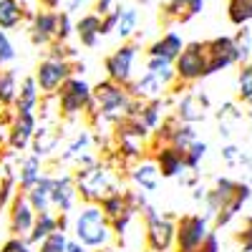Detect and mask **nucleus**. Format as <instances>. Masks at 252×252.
<instances>
[{
    "label": "nucleus",
    "instance_id": "8fccbe9b",
    "mask_svg": "<svg viewBox=\"0 0 252 252\" xmlns=\"http://www.w3.org/2000/svg\"><path fill=\"white\" fill-rule=\"evenodd\" d=\"M217 119L220 121H240L242 119V114H240V109H237V103H232V101H229V103H224V106L217 111Z\"/></svg>",
    "mask_w": 252,
    "mask_h": 252
},
{
    "label": "nucleus",
    "instance_id": "0e129e2a",
    "mask_svg": "<svg viewBox=\"0 0 252 252\" xmlns=\"http://www.w3.org/2000/svg\"><path fill=\"white\" fill-rule=\"evenodd\" d=\"M136 3H141V5H144V3H149V0H136Z\"/></svg>",
    "mask_w": 252,
    "mask_h": 252
},
{
    "label": "nucleus",
    "instance_id": "473e14b6",
    "mask_svg": "<svg viewBox=\"0 0 252 252\" xmlns=\"http://www.w3.org/2000/svg\"><path fill=\"white\" fill-rule=\"evenodd\" d=\"M89 144H91V134H89V129H81L68 144H66V149L61 152V157H58V161L61 164H68V161H76L83 152H89Z\"/></svg>",
    "mask_w": 252,
    "mask_h": 252
},
{
    "label": "nucleus",
    "instance_id": "c756f323",
    "mask_svg": "<svg viewBox=\"0 0 252 252\" xmlns=\"http://www.w3.org/2000/svg\"><path fill=\"white\" fill-rule=\"evenodd\" d=\"M58 224H56V212L53 209H46V212H38L35 215V222H33V229H31V235L26 237L31 245H38L40 240H46L51 232H56Z\"/></svg>",
    "mask_w": 252,
    "mask_h": 252
},
{
    "label": "nucleus",
    "instance_id": "864d4df0",
    "mask_svg": "<svg viewBox=\"0 0 252 252\" xmlns=\"http://www.w3.org/2000/svg\"><path fill=\"white\" fill-rule=\"evenodd\" d=\"M197 252H220V240H217V235L209 232V237L204 240V245H202Z\"/></svg>",
    "mask_w": 252,
    "mask_h": 252
},
{
    "label": "nucleus",
    "instance_id": "b1692460",
    "mask_svg": "<svg viewBox=\"0 0 252 252\" xmlns=\"http://www.w3.org/2000/svg\"><path fill=\"white\" fill-rule=\"evenodd\" d=\"M40 98H43V94H40L35 78H33V76H28V78L20 81L13 109H15V111H28V114H35V111H38V106H40Z\"/></svg>",
    "mask_w": 252,
    "mask_h": 252
},
{
    "label": "nucleus",
    "instance_id": "de8ad7c7",
    "mask_svg": "<svg viewBox=\"0 0 252 252\" xmlns=\"http://www.w3.org/2000/svg\"><path fill=\"white\" fill-rule=\"evenodd\" d=\"M0 252H33V245H31L26 237L10 235L5 242H0Z\"/></svg>",
    "mask_w": 252,
    "mask_h": 252
},
{
    "label": "nucleus",
    "instance_id": "603ef678",
    "mask_svg": "<svg viewBox=\"0 0 252 252\" xmlns=\"http://www.w3.org/2000/svg\"><path fill=\"white\" fill-rule=\"evenodd\" d=\"M119 8V3H116V0H94V13L96 15H109L111 10H116Z\"/></svg>",
    "mask_w": 252,
    "mask_h": 252
},
{
    "label": "nucleus",
    "instance_id": "6e6d98bb",
    "mask_svg": "<svg viewBox=\"0 0 252 252\" xmlns=\"http://www.w3.org/2000/svg\"><path fill=\"white\" fill-rule=\"evenodd\" d=\"M63 5H66V13H81L83 8H86L89 5V0H66V3H63Z\"/></svg>",
    "mask_w": 252,
    "mask_h": 252
},
{
    "label": "nucleus",
    "instance_id": "e433bc0d",
    "mask_svg": "<svg viewBox=\"0 0 252 252\" xmlns=\"http://www.w3.org/2000/svg\"><path fill=\"white\" fill-rule=\"evenodd\" d=\"M101 209H103V215H106L109 220H114V217H119L121 212H126V197H124V189H119V192H111V194H106L101 202ZM134 212V209H131Z\"/></svg>",
    "mask_w": 252,
    "mask_h": 252
},
{
    "label": "nucleus",
    "instance_id": "0eeeda50",
    "mask_svg": "<svg viewBox=\"0 0 252 252\" xmlns=\"http://www.w3.org/2000/svg\"><path fill=\"white\" fill-rule=\"evenodd\" d=\"M209 217L207 215H182L177 220L174 252H197L209 237Z\"/></svg>",
    "mask_w": 252,
    "mask_h": 252
},
{
    "label": "nucleus",
    "instance_id": "412c9836",
    "mask_svg": "<svg viewBox=\"0 0 252 252\" xmlns=\"http://www.w3.org/2000/svg\"><path fill=\"white\" fill-rule=\"evenodd\" d=\"M252 199V187L247 184V182H237V192H235V199L229 202L224 209H220V212L212 217L215 220V227L217 229H222V227H227L229 222H232L240 212H242V207L247 204Z\"/></svg>",
    "mask_w": 252,
    "mask_h": 252
},
{
    "label": "nucleus",
    "instance_id": "ea45409f",
    "mask_svg": "<svg viewBox=\"0 0 252 252\" xmlns=\"http://www.w3.org/2000/svg\"><path fill=\"white\" fill-rule=\"evenodd\" d=\"M76 35V20L71 13L58 10V28H56V40L58 43H68V40Z\"/></svg>",
    "mask_w": 252,
    "mask_h": 252
},
{
    "label": "nucleus",
    "instance_id": "09e8293b",
    "mask_svg": "<svg viewBox=\"0 0 252 252\" xmlns=\"http://www.w3.org/2000/svg\"><path fill=\"white\" fill-rule=\"evenodd\" d=\"M119 13H121V5H119L116 10H111L109 15L101 18V35H109V33L116 31V26H119Z\"/></svg>",
    "mask_w": 252,
    "mask_h": 252
},
{
    "label": "nucleus",
    "instance_id": "a211bd4d",
    "mask_svg": "<svg viewBox=\"0 0 252 252\" xmlns=\"http://www.w3.org/2000/svg\"><path fill=\"white\" fill-rule=\"evenodd\" d=\"M237 192V179H229V177H217L215 187L207 189V197H204V207H207V217H215L220 209H224L229 202L235 199Z\"/></svg>",
    "mask_w": 252,
    "mask_h": 252
},
{
    "label": "nucleus",
    "instance_id": "393cba45",
    "mask_svg": "<svg viewBox=\"0 0 252 252\" xmlns=\"http://www.w3.org/2000/svg\"><path fill=\"white\" fill-rule=\"evenodd\" d=\"M46 172H43V159L40 157H35V154H28V157H23L18 161V172H15V177H18V189H23V192H28V189L43 177Z\"/></svg>",
    "mask_w": 252,
    "mask_h": 252
},
{
    "label": "nucleus",
    "instance_id": "4be33fe9",
    "mask_svg": "<svg viewBox=\"0 0 252 252\" xmlns=\"http://www.w3.org/2000/svg\"><path fill=\"white\" fill-rule=\"evenodd\" d=\"M207 0H164V8H161V15L166 20H179V23H187L192 20L194 15L202 13Z\"/></svg>",
    "mask_w": 252,
    "mask_h": 252
},
{
    "label": "nucleus",
    "instance_id": "c03bdc74",
    "mask_svg": "<svg viewBox=\"0 0 252 252\" xmlns=\"http://www.w3.org/2000/svg\"><path fill=\"white\" fill-rule=\"evenodd\" d=\"M13 61H15V46H13L8 31H0V68L10 66Z\"/></svg>",
    "mask_w": 252,
    "mask_h": 252
},
{
    "label": "nucleus",
    "instance_id": "6ab92c4d",
    "mask_svg": "<svg viewBox=\"0 0 252 252\" xmlns=\"http://www.w3.org/2000/svg\"><path fill=\"white\" fill-rule=\"evenodd\" d=\"M61 136H63L61 124L38 121V129H35V134H33V141H31V149H33V154H35V157H40V159L51 157V154L58 149Z\"/></svg>",
    "mask_w": 252,
    "mask_h": 252
},
{
    "label": "nucleus",
    "instance_id": "f257e3e1",
    "mask_svg": "<svg viewBox=\"0 0 252 252\" xmlns=\"http://www.w3.org/2000/svg\"><path fill=\"white\" fill-rule=\"evenodd\" d=\"M71 235L91 252H103L116 242L111 220L103 215L101 204H94V202H81L76 207V212L71 217Z\"/></svg>",
    "mask_w": 252,
    "mask_h": 252
},
{
    "label": "nucleus",
    "instance_id": "2f4dec72",
    "mask_svg": "<svg viewBox=\"0 0 252 252\" xmlns=\"http://www.w3.org/2000/svg\"><path fill=\"white\" fill-rule=\"evenodd\" d=\"M18 73L13 68H0V106L10 109L18 96Z\"/></svg>",
    "mask_w": 252,
    "mask_h": 252
},
{
    "label": "nucleus",
    "instance_id": "4d7b16f0",
    "mask_svg": "<svg viewBox=\"0 0 252 252\" xmlns=\"http://www.w3.org/2000/svg\"><path fill=\"white\" fill-rule=\"evenodd\" d=\"M40 8H46V10H61V5L66 3V0H38Z\"/></svg>",
    "mask_w": 252,
    "mask_h": 252
},
{
    "label": "nucleus",
    "instance_id": "bb28decb",
    "mask_svg": "<svg viewBox=\"0 0 252 252\" xmlns=\"http://www.w3.org/2000/svg\"><path fill=\"white\" fill-rule=\"evenodd\" d=\"M51 192H53V174H43L31 189H28V199L35 207V212H46V209H53L51 204Z\"/></svg>",
    "mask_w": 252,
    "mask_h": 252
},
{
    "label": "nucleus",
    "instance_id": "f3484780",
    "mask_svg": "<svg viewBox=\"0 0 252 252\" xmlns=\"http://www.w3.org/2000/svg\"><path fill=\"white\" fill-rule=\"evenodd\" d=\"M56 28H58V10H38L35 18L31 20L28 26V35H31V43L33 46H43L48 48L53 40H56Z\"/></svg>",
    "mask_w": 252,
    "mask_h": 252
},
{
    "label": "nucleus",
    "instance_id": "cd10ccee",
    "mask_svg": "<svg viewBox=\"0 0 252 252\" xmlns=\"http://www.w3.org/2000/svg\"><path fill=\"white\" fill-rule=\"evenodd\" d=\"M26 5L20 0H0V31H15L26 23Z\"/></svg>",
    "mask_w": 252,
    "mask_h": 252
},
{
    "label": "nucleus",
    "instance_id": "bf43d9fd",
    "mask_svg": "<svg viewBox=\"0 0 252 252\" xmlns=\"http://www.w3.org/2000/svg\"><path fill=\"white\" fill-rule=\"evenodd\" d=\"M204 197H207V189L204 187H194L192 189V199L194 202H204Z\"/></svg>",
    "mask_w": 252,
    "mask_h": 252
},
{
    "label": "nucleus",
    "instance_id": "dca6fc26",
    "mask_svg": "<svg viewBox=\"0 0 252 252\" xmlns=\"http://www.w3.org/2000/svg\"><path fill=\"white\" fill-rule=\"evenodd\" d=\"M152 159L157 164V169L161 177L166 179H177L179 174L187 172V164H184V149L174 144H161V146H152Z\"/></svg>",
    "mask_w": 252,
    "mask_h": 252
},
{
    "label": "nucleus",
    "instance_id": "5fc2aeb1",
    "mask_svg": "<svg viewBox=\"0 0 252 252\" xmlns=\"http://www.w3.org/2000/svg\"><path fill=\"white\" fill-rule=\"evenodd\" d=\"M56 224L61 232H71V212H56Z\"/></svg>",
    "mask_w": 252,
    "mask_h": 252
},
{
    "label": "nucleus",
    "instance_id": "37998d69",
    "mask_svg": "<svg viewBox=\"0 0 252 252\" xmlns=\"http://www.w3.org/2000/svg\"><path fill=\"white\" fill-rule=\"evenodd\" d=\"M136 217V212H131V209H126V212H121L119 217H114L111 220V229H114V237L121 242L124 237H126V232H129V224H131V220Z\"/></svg>",
    "mask_w": 252,
    "mask_h": 252
},
{
    "label": "nucleus",
    "instance_id": "f8f14e48",
    "mask_svg": "<svg viewBox=\"0 0 252 252\" xmlns=\"http://www.w3.org/2000/svg\"><path fill=\"white\" fill-rule=\"evenodd\" d=\"M35 207L31 204L28 194L23 189H18L13 202L8 204V229L10 235L15 237H28L31 229H33V222H35Z\"/></svg>",
    "mask_w": 252,
    "mask_h": 252
},
{
    "label": "nucleus",
    "instance_id": "5701e85b",
    "mask_svg": "<svg viewBox=\"0 0 252 252\" xmlns=\"http://www.w3.org/2000/svg\"><path fill=\"white\" fill-rule=\"evenodd\" d=\"M76 38L81 40L83 48H96L98 46V38H103L101 35V15H96L94 10L91 13H83L76 20Z\"/></svg>",
    "mask_w": 252,
    "mask_h": 252
},
{
    "label": "nucleus",
    "instance_id": "7c9ffc66",
    "mask_svg": "<svg viewBox=\"0 0 252 252\" xmlns=\"http://www.w3.org/2000/svg\"><path fill=\"white\" fill-rule=\"evenodd\" d=\"M139 20H141V15H139V8H131V5H121V13H119V26H116V35H119V40L124 43V40H129V38H134L136 35V31H139Z\"/></svg>",
    "mask_w": 252,
    "mask_h": 252
},
{
    "label": "nucleus",
    "instance_id": "4468645a",
    "mask_svg": "<svg viewBox=\"0 0 252 252\" xmlns=\"http://www.w3.org/2000/svg\"><path fill=\"white\" fill-rule=\"evenodd\" d=\"M38 129V116L35 114H28V111H15L10 126H8V146L13 152H26L31 149V141H33V134Z\"/></svg>",
    "mask_w": 252,
    "mask_h": 252
},
{
    "label": "nucleus",
    "instance_id": "58836bf2",
    "mask_svg": "<svg viewBox=\"0 0 252 252\" xmlns=\"http://www.w3.org/2000/svg\"><path fill=\"white\" fill-rule=\"evenodd\" d=\"M68 232H61V229H56V232H51L46 240L38 242V252H66L68 247Z\"/></svg>",
    "mask_w": 252,
    "mask_h": 252
},
{
    "label": "nucleus",
    "instance_id": "a18cd8bd",
    "mask_svg": "<svg viewBox=\"0 0 252 252\" xmlns=\"http://www.w3.org/2000/svg\"><path fill=\"white\" fill-rule=\"evenodd\" d=\"M222 159H224V164L227 166H237V164H252L250 159H247V154L245 152H240V146H235V144H227V146H222Z\"/></svg>",
    "mask_w": 252,
    "mask_h": 252
},
{
    "label": "nucleus",
    "instance_id": "2eb2a0df",
    "mask_svg": "<svg viewBox=\"0 0 252 252\" xmlns=\"http://www.w3.org/2000/svg\"><path fill=\"white\" fill-rule=\"evenodd\" d=\"M53 212H73L78 207V189L71 172L53 174V192H51Z\"/></svg>",
    "mask_w": 252,
    "mask_h": 252
},
{
    "label": "nucleus",
    "instance_id": "9b49d317",
    "mask_svg": "<svg viewBox=\"0 0 252 252\" xmlns=\"http://www.w3.org/2000/svg\"><path fill=\"white\" fill-rule=\"evenodd\" d=\"M204 48H207V76L227 71L229 66L240 63L232 35H217L212 40H204Z\"/></svg>",
    "mask_w": 252,
    "mask_h": 252
},
{
    "label": "nucleus",
    "instance_id": "39448f33",
    "mask_svg": "<svg viewBox=\"0 0 252 252\" xmlns=\"http://www.w3.org/2000/svg\"><path fill=\"white\" fill-rule=\"evenodd\" d=\"M58 101V114L61 119H78L81 114H86L91 101H94V86L83 76H71L61 83V89L56 91Z\"/></svg>",
    "mask_w": 252,
    "mask_h": 252
},
{
    "label": "nucleus",
    "instance_id": "ddd939ff",
    "mask_svg": "<svg viewBox=\"0 0 252 252\" xmlns=\"http://www.w3.org/2000/svg\"><path fill=\"white\" fill-rule=\"evenodd\" d=\"M207 109H209V96L204 91H187L182 98L174 101L172 116L182 124H197L204 121Z\"/></svg>",
    "mask_w": 252,
    "mask_h": 252
},
{
    "label": "nucleus",
    "instance_id": "c85d7f7f",
    "mask_svg": "<svg viewBox=\"0 0 252 252\" xmlns=\"http://www.w3.org/2000/svg\"><path fill=\"white\" fill-rule=\"evenodd\" d=\"M119 144H116V161H119V166H131L136 164V161H141L144 159V141H136V139H116Z\"/></svg>",
    "mask_w": 252,
    "mask_h": 252
},
{
    "label": "nucleus",
    "instance_id": "1a4fd4ad",
    "mask_svg": "<svg viewBox=\"0 0 252 252\" xmlns=\"http://www.w3.org/2000/svg\"><path fill=\"white\" fill-rule=\"evenodd\" d=\"M136 58H139V43H129V40H124L114 53H109L106 58H103V71H106V78L121 83V86H129V83L134 81Z\"/></svg>",
    "mask_w": 252,
    "mask_h": 252
},
{
    "label": "nucleus",
    "instance_id": "6e6552de",
    "mask_svg": "<svg viewBox=\"0 0 252 252\" xmlns=\"http://www.w3.org/2000/svg\"><path fill=\"white\" fill-rule=\"evenodd\" d=\"M174 73L182 83H194L199 78H207V48L204 40H192L184 43L182 53L174 58Z\"/></svg>",
    "mask_w": 252,
    "mask_h": 252
},
{
    "label": "nucleus",
    "instance_id": "052dcab7",
    "mask_svg": "<svg viewBox=\"0 0 252 252\" xmlns=\"http://www.w3.org/2000/svg\"><path fill=\"white\" fill-rule=\"evenodd\" d=\"M83 71H86V63H83V61H73V76H83Z\"/></svg>",
    "mask_w": 252,
    "mask_h": 252
},
{
    "label": "nucleus",
    "instance_id": "13d9d810",
    "mask_svg": "<svg viewBox=\"0 0 252 252\" xmlns=\"http://www.w3.org/2000/svg\"><path fill=\"white\" fill-rule=\"evenodd\" d=\"M66 252H91V250H89V247H83L78 240H73V237H71V240H68V247H66Z\"/></svg>",
    "mask_w": 252,
    "mask_h": 252
},
{
    "label": "nucleus",
    "instance_id": "4c0bfd02",
    "mask_svg": "<svg viewBox=\"0 0 252 252\" xmlns=\"http://www.w3.org/2000/svg\"><path fill=\"white\" fill-rule=\"evenodd\" d=\"M197 141V131H194V124H182L177 121L174 126V131H172V141L174 146H179V149H187L189 144H194Z\"/></svg>",
    "mask_w": 252,
    "mask_h": 252
},
{
    "label": "nucleus",
    "instance_id": "79ce46f5",
    "mask_svg": "<svg viewBox=\"0 0 252 252\" xmlns=\"http://www.w3.org/2000/svg\"><path fill=\"white\" fill-rule=\"evenodd\" d=\"M15 192H18V177L15 174L0 179V209H8V204L13 202Z\"/></svg>",
    "mask_w": 252,
    "mask_h": 252
},
{
    "label": "nucleus",
    "instance_id": "a19ab883",
    "mask_svg": "<svg viewBox=\"0 0 252 252\" xmlns=\"http://www.w3.org/2000/svg\"><path fill=\"white\" fill-rule=\"evenodd\" d=\"M207 157V141H194V144H189L187 149H184V164H187V169H199V164L202 159Z\"/></svg>",
    "mask_w": 252,
    "mask_h": 252
},
{
    "label": "nucleus",
    "instance_id": "7ed1b4c3",
    "mask_svg": "<svg viewBox=\"0 0 252 252\" xmlns=\"http://www.w3.org/2000/svg\"><path fill=\"white\" fill-rule=\"evenodd\" d=\"M177 83V73H174V63L166 58H157V56H146L144 63V73L139 78H134L126 91L131 98L139 101H152V98H164L172 91V86Z\"/></svg>",
    "mask_w": 252,
    "mask_h": 252
},
{
    "label": "nucleus",
    "instance_id": "e2e57ef3",
    "mask_svg": "<svg viewBox=\"0 0 252 252\" xmlns=\"http://www.w3.org/2000/svg\"><path fill=\"white\" fill-rule=\"evenodd\" d=\"M250 131H252V111H250Z\"/></svg>",
    "mask_w": 252,
    "mask_h": 252
},
{
    "label": "nucleus",
    "instance_id": "423d86ee",
    "mask_svg": "<svg viewBox=\"0 0 252 252\" xmlns=\"http://www.w3.org/2000/svg\"><path fill=\"white\" fill-rule=\"evenodd\" d=\"M141 215H144V237L149 252H172L177 237V220L172 215H159L152 204H146Z\"/></svg>",
    "mask_w": 252,
    "mask_h": 252
},
{
    "label": "nucleus",
    "instance_id": "c9c22d12",
    "mask_svg": "<svg viewBox=\"0 0 252 252\" xmlns=\"http://www.w3.org/2000/svg\"><path fill=\"white\" fill-rule=\"evenodd\" d=\"M235 38V48H237V61L247 63L252 61V26H240V31L232 35Z\"/></svg>",
    "mask_w": 252,
    "mask_h": 252
},
{
    "label": "nucleus",
    "instance_id": "f704fd0d",
    "mask_svg": "<svg viewBox=\"0 0 252 252\" xmlns=\"http://www.w3.org/2000/svg\"><path fill=\"white\" fill-rule=\"evenodd\" d=\"M237 101L250 103L252 106V61L240 63V73H237Z\"/></svg>",
    "mask_w": 252,
    "mask_h": 252
},
{
    "label": "nucleus",
    "instance_id": "9d476101",
    "mask_svg": "<svg viewBox=\"0 0 252 252\" xmlns=\"http://www.w3.org/2000/svg\"><path fill=\"white\" fill-rule=\"evenodd\" d=\"M71 76H73V63L71 61H56V58H43L33 73L43 96H53L61 89V83Z\"/></svg>",
    "mask_w": 252,
    "mask_h": 252
},
{
    "label": "nucleus",
    "instance_id": "49530a36",
    "mask_svg": "<svg viewBox=\"0 0 252 252\" xmlns=\"http://www.w3.org/2000/svg\"><path fill=\"white\" fill-rule=\"evenodd\" d=\"M76 48H71L68 43H58V40H53V43L48 46V58H56V61H76Z\"/></svg>",
    "mask_w": 252,
    "mask_h": 252
},
{
    "label": "nucleus",
    "instance_id": "f03ea898",
    "mask_svg": "<svg viewBox=\"0 0 252 252\" xmlns=\"http://www.w3.org/2000/svg\"><path fill=\"white\" fill-rule=\"evenodd\" d=\"M131 101L134 98L129 96L126 86H121V83H116L111 78H103L94 86V101H91L86 116L101 131V124L114 126L119 119H124L126 111H129V106H131Z\"/></svg>",
    "mask_w": 252,
    "mask_h": 252
},
{
    "label": "nucleus",
    "instance_id": "20e7f679",
    "mask_svg": "<svg viewBox=\"0 0 252 252\" xmlns=\"http://www.w3.org/2000/svg\"><path fill=\"white\" fill-rule=\"evenodd\" d=\"M73 179H76V189H78L81 202L98 204L106 194L121 189V172H116L111 164L98 161V159L89 166H76Z\"/></svg>",
    "mask_w": 252,
    "mask_h": 252
},
{
    "label": "nucleus",
    "instance_id": "72a5a7b5",
    "mask_svg": "<svg viewBox=\"0 0 252 252\" xmlns=\"http://www.w3.org/2000/svg\"><path fill=\"white\" fill-rule=\"evenodd\" d=\"M227 18L232 26H247L252 23V0H229L227 3Z\"/></svg>",
    "mask_w": 252,
    "mask_h": 252
},
{
    "label": "nucleus",
    "instance_id": "3c124183",
    "mask_svg": "<svg viewBox=\"0 0 252 252\" xmlns=\"http://www.w3.org/2000/svg\"><path fill=\"white\" fill-rule=\"evenodd\" d=\"M237 242L242 247V252H252V224H245L237 232Z\"/></svg>",
    "mask_w": 252,
    "mask_h": 252
},
{
    "label": "nucleus",
    "instance_id": "aec40b11",
    "mask_svg": "<svg viewBox=\"0 0 252 252\" xmlns=\"http://www.w3.org/2000/svg\"><path fill=\"white\" fill-rule=\"evenodd\" d=\"M129 177H131L134 187L141 189V192H157L159 179H161L154 159H141V161H136L131 169H129Z\"/></svg>",
    "mask_w": 252,
    "mask_h": 252
},
{
    "label": "nucleus",
    "instance_id": "a878e982",
    "mask_svg": "<svg viewBox=\"0 0 252 252\" xmlns=\"http://www.w3.org/2000/svg\"><path fill=\"white\" fill-rule=\"evenodd\" d=\"M182 48H184L182 35H179V33H174V31H169V33H164L161 38H157L154 43H152L149 48H146V56L166 58V61H172V63H174V58L182 53Z\"/></svg>",
    "mask_w": 252,
    "mask_h": 252
},
{
    "label": "nucleus",
    "instance_id": "680f3d73",
    "mask_svg": "<svg viewBox=\"0 0 252 252\" xmlns=\"http://www.w3.org/2000/svg\"><path fill=\"white\" fill-rule=\"evenodd\" d=\"M5 144H8V129H5V126H0V149H3Z\"/></svg>",
    "mask_w": 252,
    "mask_h": 252
}]
</instances>
